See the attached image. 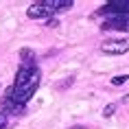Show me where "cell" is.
<instances>
[{"mask_svg":"<svg viewBox=\"0 0 129 129\" xmlns=\"http://www.w3.org/2000/svg\"><path fill=\"white\" fill-rule=\"evenodd\" d=\"M40 81H42V72H40L37 61L20 63V68L15 72V79H13V85L9 88V92L20 105H26L35 96V92L40 88Z\"/></svg>","mask_w":129,"mask_h":129,"instance_id":"cell-1","label":"cell"},{"mask_svg":"<svg viewBox=\"0 0 129 129\" xmlns=\"http://www.w3.org/2000/svg\"><path fill=\"white\" fill-rule=\"evenodd\" d=\"M72 5V0H37L26 9V15L31 20H50L59 11H70Z\"/></svg>","mask_w":129,"mask_h":129,"instance_id":"cell-2","label":"cell"},{"mask_svg":"<svg viewBox=\"0 0 129 129\" xmlns=\"http://www.w3.org/2000/svg\"><path fill=\"white\" fill-rule=\"evenodd\" d=\"M99 15H105L107 18H120V15H129V0H109L103 7H99L94 11V18Z\"/></svg>","mask_w":129,"mask_h":129,"instance_id":"cell-3","label":"cell"},{"mask_svg":"<svg viewBox=\"0 0 129 129\" xmlns=\"http://www.w3.org/2000/svg\"><path fill=\"white\" fill-rule=\"evenodd\" d=\"M0 112H5L7 116H22L26 112V105H20V103L11 96V92H9V88H7L2 92V96H0Z\"/></svg>","mask_w":129,"mask_h":129,"instance_id":"cell-4","label":"cell"},{"mask_svg":"<svg viewBox=\"0 0 129 129\" xmlns=\"http://www.w3.org/2000/svg\"><path fill=\"white\" fill-rule=\"evenodd\" d=\"M101 50L105 55H112V57L125 55L129 50V37H112V40H105L101 44Z\"/></svg>","mask_w":129,"mask_h":129,"instance_id":"cell-5","label":"cell"},{"mask_svg":"<svg viewBox=\"0 0 129 129\" xmlns=\"http://www.w3.org/2000/svg\"><path fill=\"white\" fill-rule=\"evenodd\" d=\"M101 31H122V33H129V15L107 18V20L101 24Z\"/></svg>","mask_w":129,"mask_h":129,"instance_id":"cell-6","label":"cell"},{"mask_svg":"<svg viewBox=\"0 0 129 129\" xmlns=\"http://www.w3.org/2000/svg\"><path fill=\"white\" fill-rule=\"evenodd\" d=\"M20 59H22V63L35 61V55H33V50H31V48H22V50H20Z\"/></svg>","mask_w":129,"mask_h":129,"instance_id":"cell-7","label":"cell"},{"mask_svg":"<svg viewBox=\"0 0 129 129\" xmlns=\"http://www.w3.org/2000/svg\"><path fill=\"white\" fill-rule=\"evenodd\" d=\"M116 107H118V103H109L107 107L103 109V116H105V118H109V116H112V114L116 112Z\"/></svg>","mask_w":129,"mask_h":129,"instance_id":"cell-8","label":"cell"},{"mask_svg":"<svg viewBox=\"0 0 129 129\" xmlns=\"http://www.w3.org/2000/svg\"><path fill=\"white\" fill-rule=\"evenodd\" d=\"M72 83H75V77H68V79H63V81L57 85V90H66L68 85H72Z\"/></svg>","mask_w":129,"mask_h":129,"instance_id":"cell-9","label":"cell"},{"mask_svg":"<svg viewBox=\"0 0 129 129\" xmlns=\"http://www.w3.org/2000/svg\"><path fill=\"white\" fill-rule=\"evenodd\" d=\"M0 129H9V116L5 112H0Z\"/></svg>","mask_w":129,"mask_h":129,"instance_id":"cell-10","label":"cell"},{"mask_svg":"<svg viewBox=\"0 0 129 129\" xmlns=\"http://www.w3.org/2000/svg\"><path fill=\"white\" fill-rule=\"evenodd\" d=\"M127 79H129L127 75H118V77H114V79H112V85H122Z\"/></svg>","mask_w":129,"mask_h":129,"instance_id":"cell-11","label":"cell"},{"mask_svg":"<svg viewBox=\"0 0 129 129\" xmlns=\"http://www.w3.org/2000/svg\"><path fill=\"white\" fill-rule=\"evenodd\" d=\"M46 26H59V22L55 20V18H50V20H46Z\"/></svg>","mask_w":129,"mask_h":129,"instance_id":"cell-12","label":"cell"},{"mask_svg":"<svg viewBox=\"0 0 129 129\" xmlns=\"http://www.w3.org/2000/svg\"><path fill=\"white\" fill-rule=\"evenodd\" d=\"M70 129H90V127H83V125H77V127H70Z\"/></svg>","mask_w":129,"mask_h":129,"instance_id":"cell-13","label":"cell"}]
</instances>
